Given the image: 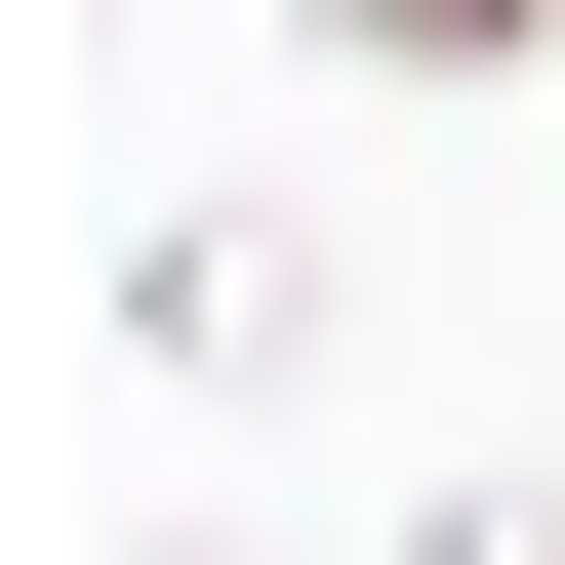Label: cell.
Listing matches in <instances>:
<instances>
[{"instance_id": "cell-1", "label": "cell", "mask_w": 565, "mask_h": 565, "mask_svg": "<svg viewBox=\"0 0 565 565\" xmlns=\"http://www.w3.org/2000/svg\"><path fill=\"white\" fill-rule=\"evenodd\" d=\"M121 364H162V404L323 364V243H282V202H121Z\"/></svg>"}, {"instance_id": "cell-2", "label": "cell", "mask_w": 565, "mask_h": 565, "mask_svg": "<svg viewBox=\"0 0 565 565\" xmlns=\"http://www.w3.org/2000/svg\"><path fill=\"white\" fill-rule=\"evenodd\" d=\"M323 41H364V82H525L565 0H323Z\"/></svg>"}, {"instance_id": "cell-3", "label": "cell", "mask_w": 565, "mask_h": 565, "mask_svg": "<svg viewBox=\"0 0 565 565\" xmlns=\"http://www.w3.org/2000/svg\"><path fill=\"white\" fill-rule=\"evenodd\" d=\"M404 565H565V484H445V525H404Z\"/></svg>"}, {"instance_id": "cell-4", "label": "cell", "mask_w": 565, "mask_h": 565, "mask_svg": "<svg viewBox=\"0 0 565 565\" xmlns=\"http://www.w3.org/2000/svg\"><path fill=\"white\" fill-rule=\"evenodd\" d=\"M121 565H243V525H121Z\"/></svg>"}]
</instances>
